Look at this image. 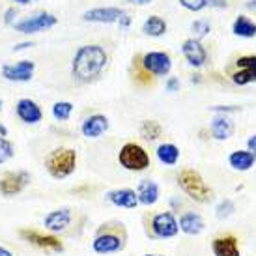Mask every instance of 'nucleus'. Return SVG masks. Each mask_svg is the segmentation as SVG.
<instances>
[{
	"label": "nucleus",
	"instance_id": "2f4dec72",
	"mask_svg": "<svg viewBox=\"0 0 256 256\" xmlns=\"http://www.w3.org/2000/svg\"><path fill=\"white\" fill-rule=\"evenodd\" d=\"M15 150L14 144L8 140L6 136H0V164H4L6 161H10L14 157Z\"/></svg>",
	"mask_w": 256,
	"mask_h": 256
},
{
	"label": "nucleus",
	"instance_id": "5701e85b",
	"mask_svg": "<svg viewBox=\"0 0 256 256\" xmlns=\"http://www.w3.org/2000/svg\"><path fill=\"white\" fill-rule=\"evenodd\" d=\"M256 159L247 150H236L228 156V164L238 172H247L254 166Z\"/></svg>",
	"mask_w": 256,
	"mask_h": 256
},
{
	"label": "nucleus",
	"instance_id": "f3484780",
	"mask_svg": "<svg viewBox=\"0 0 256 256\" xmlns=\"http://www.w3.org/2000/svg\"><path fill=\"white\" fill-rule=\"evenodd\" d=\"M105 198L116 208L122 210H135L138 206V198H136L135 189H129V187H122V189H112L105 194Z\"/></svg>",
	"mask_w": 256,
	"mask_h": 256
},
{
	"label": "nucleus",
	"instance_id": "9d476101",
	"mask_svg": "<svg viewBox=\"0 0 256 256\" xmlns=\"http://www.w3.org/2000/svg\"><path fill=\"white\" fill-rule=\"evenodd\" d=\"M30 185V174L26 170L6 172L0 178V194L2 196H15L22 192Z\"/></svg>",
	"mask_w": 256,
	"mask_h": 256
},
{
	"label": "nucleus",
	"instance_id": "423d86ee",
	"mask_svg": "<svg viewBox=\"0 0 256 256\" xmlns=\"http://www.w3.org/2000/svg\"><path fill=\"white\" fill-rule=\"evenodd\" d=\"M118 163L129 172H142L150 166V154L136 142H126L120 148Z\"/></svg>",
	"mask_w": 256,
	"mask_h": 256
},
{
	"label": "nucleus",
	"instance_id": "c03bdc74",
	"mask_svg": "<svg viewBox=\"0 0 256 256\" xmlns=\"http://www.w3.org/2000/svg\"><path fill=\"white\" fill-rule=\"evenodd\" d=\"M192 82H200V75H192Z\"/></svg>",
	"mask_w": 256,
	"mask_h": 256
},
{
	"label": "nucleus",
	"instance_id": "a211bd4d",
	"mask_svg": "<svg viewBox=\"0 0 256 256\" xmlns=\"http://www.w3.org/2000/svg\"><path fill=\"white\" fill-rule=\"evenodd\" d=\"M108 118L105 114H92L88 116L82 126H80V133L86 136V138H100L101 135H105L108 131Z\"/></svg>",
	"mask_w": 256,
	"mask_h": 256
},
{
	"label": "nucleus",
	"instance_id": "c9c22d12",
	"mask_svg": "<svg viewBox=\"0 0 256 256\" xmlns=\"http://www.w3.org/2000/svg\"><path fill=\"white\" fill-rule=\"evenodd\" d=\"M118 24H120V28H129V24H131V17H129L128 14H126L120 19V21H118Z\"/></svg>",
	"mask_w": 256,
	"mask_h": 256
},
{
	"label": "nucleus",
	"instance_id": "393cba45",
	"mask_svg": "<svg viewBox=\"0 0 256 256\" xmlns=\"http://www.w3.org/2000/svg\"><path fill=\"white\" fill-rule=\"evenodd\" d=\"M232 32L238 38L250 40V38L256 36V22L247 15H240V17H236L234 24H232Z\"/></svg>",
	"mask_w": 256,
	"mask_h": 256
},
{
	"label": "nucleus",
	"instance_id": "cd10ccee",
	"mask_svg": "<svg viewBox=\"0 0 256 256\" xmlns=\"http://www.w3.org/2000/svg\"><path fill=\"white\" fill-rule=\"evenodd\" d=\"M163 135V128L157 120H144L140 124V136L148 142H154Z\"/></svg>",
	"mask_w": 256,
	"mask_h": 256
},
{
	"label": "nucleus",
	"instance_id": "7ed1b4c3",
	"mask_svg": "<svg viewBox=\"0 0 256 256\" xmlns=\"http://www.w3.org/2000/svg\"><path fill=\"white\" fill-rule=\"evenodd\" d=\"M178 185L189 198L198 204H208L214 200V189L204 182L202 174L194 168H184L180 172Z\"/></svg>",
	"mask_w": 256,
	"mask_h": 256
},
{
	"label": "nucleus",
	"instance_id": "20e7f679",
	"mask_svg": "<svg viewBox=\"0 0 256 256\" xmlns=\"http://www.w3.org/2000/svg\"><path fill=\"white\" fill-rule=\"evenodd\" d=\"M45 168L54 180L70 178L77 168V152L73 148H56L45 157Z\"/></svg>",
	"mask_w": 256,
	"mask_h": 256
},
{
	"label": "nucleus",
	"instance_id": "ddd939ff",
	"mask_svg": "<svg viewBox=\"0 0 256 256\" xmlns=\"http://www.w3.org/2000/svg\"><path fill=\"white\" fill-rule=\"evenodd\" d=\"M73 219V212L70 208H58V210H52L45 215L43 219V226L49 230L50 234H60L64 232L66 228L72 224Z\"/></svg>",
	"mask_w": 256,
	"mask_h": 256
},
{
	"label": "nucleus",
	"instance_id": "72a5a7b5",
	"mask_svg": "<svg viewBox=\"0 0 256 256\" xmlns=\"http://www.w3.org/2000/svg\"><path fill=\"white\" fill-rule=\"evenodd\" d=\"M164 88H166V92H178L180 90V78L178 77H168L166 78V82H164Z\"/></svg>",
	"mask_w": 256,
	"mask_h": 256
},
{
	"label": "nucleus",
	"instance_id": "dca6fc26",
	"mask_svg": "<svg viewBox=\"0 0 256 256\" xmlns=\"http://www.w3.org/2000/svg\"><path fill=\"white\" fill-rule=\"evenodd\" d=\"M15 112H17V116H19V120L24 122V124H30V126L40 124L43 118L42 107H40L34 100H28V98H22V100L17 101Z\"/></svg>",
	"mask_w": 256,
	"mask_h": 256
},
{
	"label": "nucleus",
	"instance_id": "1a4fd4ad",
	"mask_svg": "<svg viewBox=\"0 0 256 256\" xmlns=\"http://www.w3.org/2000/svg\"><path fill=\"white\" fill-rule=\"evenodd\" d=\"M58 22V19L49 12H40V14H34L26 17V19H21V21L14 22V28L17 32H22V34H36V32H42V30L52 28Z\"/></svg>",
	"mask_w": 256,
	"mask_h": 256
},
{
	"label": "nucleus",
	"instance_id": "c85d7f7f",
	"mask_svg": "<svg viewBox=\"0 0 256 256\" xmlns=\"http://www.w3.org/2000/svg\"><path fill=\"white\" fill-rule=\"evenodd\" d=\"M72 112H73V103L70 101H56L54 105H52V116L60 122H68L72 118Z\"/></svg>",
	"mask_w": 256,
	"mask_h": 256
},
{
	"label": "nucleus",
	"instance_id": "a878e982",
	"mask_svg": "<svg viewBox=\"0 0 256 256\" xmlns=\"http://www.w3.org/2000/svg\"><path fill=\"white\" fill-rule=\"evenodd\" d=\"M166 21L159 15H150L148 19L142 22V32L146 36L152 38H161L163 34H166Z\"/></svg>",
	"mask_w": 256,
	"mask_h": 256
},
{
	"label": "nucleus",
	"instance_id": "f8f14e48",
	"mask_svg": "<svg viewBox=\"0 0 256 256\" xmlns=\"http://www.w3.org/2000/svg\"><path fill=\"white\" fill-rule=\"evenodd\" d=\"M238 72L232 73V82L238 86H247L256 82V56H242L236 60Z\"/></svg>",
	"mask_w": 256,
	"mask_h": 256
},
{
	"label": "nucleus",
	"instance_id": "9b49d317",
	"mask_svg": "<svg viewBox=\"0 0 256 256\" xmlns=\"http://www.w3.org/2000/svg\"><path fill=\"white\" fill-rule=\"evenodd\" d=\"M36 64L32 60H21L17 64H4L2 66V77L12 82H28L34 77Z\"/></svg>",
	"mask_w": 256,
	"mask_h": 256
},
{
	"label": "nucleus",
	"instance_id": "2eb2a0df",
	"mask_svg": "<svg viewBox=\"0 0 256 256\" xmlns=\"http://www.w3.org/2000/svg\"><path fill=\"white\" fill-rule=\"evenodd\" d=\"M182 52H184L185 60L189 62V66H192V68H202L208 62V50L194 38H189L182 43Z\"/></svg>",
	"mask_w": 256,
	"mask_h": 256
},
{
	"label": "nucleus",
	"instance_id": "b1692460",
	"mask_svg": "<svg viewBox=\"0 0 256 256\" xmlns=\"http://www.w3.org/2000/svg\"><path fill=\"white\" fill-rule=\"evenodd\" d=\"M156 156L159 159V163H163L164 166H174L180 161V148L172 142H163L157 146Z\"/></svg>",
	"mask_w": 256,
	"mask_h": 256
},
{
	"label": "nucleus",
	"instance_id": "39448f33",
	"mask_svg": "<svg viewBox=\"0 0 256 256\" xmlns=\"http://www.w3.org/2000/svg\"><path fill=\"white\" fill-rule=\"evenodd\" d=\"M180 234L178 219L172 212H159L148 222V236L154 240H172Z\"/></svg>",
	"mask_w": 256,
	"mask_h": 256
},
{
	"label": "nucleus",
	"instance_id": "473e14b6",
	"mask_svg": "<svg viewBox=\"0 0 256 256\" xmlns=\"http://www.w3.org/2000/svg\"><path fill=\"white\" fill-rule=\"evenodd\" d=\"M212 110L219 114H230V112H240L242 107H236V105H228V107H224V105H215V107H212Z\"/></svg>",
	"mask_w": 256,
	"mask_h": 256
},
{
	"label": "nucleus",
	"instance_id": "f704fd0d",
	"mask_svg": "<svg viewBox=\"0 0 256 256\" xmlns=\"http://www.w3.org/2000/svg\"><path fill=\"white\" fill-rule=\"evenodd\" d=\"M247 152H250L252 157L256 159V135H250L247 138Z\"/></svg>",
	"mask_w": 256,
	"mask_h": 256
},
{
	"label": "nucleus",
	"instance_id": "f03ea898",
	"mask_svg": "<svg viewBox=\"0 0 256 256\" xmlns=\"http://www.w3.org/2000/svg\"><path fill=\"white\" fill-rule=\"evenodd\" d=\"M128 228L118 220L103 222L92 240V250L98 254H116L128 245Z\"/></svg>",
	"mask_w": 256,
	"mask_h": 256
},
{
	"label": "nucleus",
	"instance_id": "4468645a",
	"mask_svg": "<svg viewBox=\"0 0 256 256\" xmlns=\"http://www.w3.org/2000/svg\"><path fill=\"white\" fill-rule=\"evenodd\" d=\"M126 15V10L116 6L107 8H94L82 14V19L88 22H103V24H110V22H118Z\"/></svg>",
	"mask_w": 256,
	"mask_h": 256
},
{
	"label": "nucleus",
	"instance_id": "a18cd8bd",
	"mask_svg": "<svg viewBox=\"0 0 256 256\" xmlns=\"http://www.w3.org/2000/svg\"><path fill=\"white\" fill-rule=\"evenodd\" d=\"M144 256H164V254H144Z\"/></svg>",
	"mask_w": 256,
	"mask_h": 256
},
{
	"label": "nucleus",
	"instance_id": "412c9836",
	"mask_svg": "<svg viewBox=\"0 0 256 256\" xmlns=\"http://www.w3.org/2000/svg\"><path fill=\"white\" fill-rule=\"evenodd\" d=\"M178 226L180 232H184L187 236H198L204 232L206 228V220L200 214H194V212H185L182 217L178 219Z\"/></svg>",
	"mask_w": 256,
	"mask_h": 256
},
{
	"label": "nucleus",
	"instance_id": "bb28decb",
	"mask_svg": "<svg viewBox=\"0 0 256 256\" xmlns=\"http://www.w3.org/2000/svg\"><path fill=\"white\" fill-rule=\"evenodd\" d=\"M180 4L189 10V12H202L206 8H217V10H226V0H180Z\"/></svg>",
	"mask_w": 256,
	"mask_h": 256
},
{
	"label": "nucleus",
	"instance_id": "58836bf2",
	"mask_svg": "<svg viewBox=\"0 0 256 256\" xmlns=\"http://www.w3.org/2000/svg\"><path fill=\"white\" fill-rule=\"evenodd\" d=\"M14 15H15V10H8V14H6L8 24H12V22H14Z\"/></svg>",
	"mask_w": 256,
	"mask_h": 256
},
{
	"label": "nucleus",
	"instance_id": "c756f323",
	"mask_svg": "<svg viewBox=\"0 0 256 256\" xmlns=\"http://www.w3.org/2000/svg\"><path fill=\"white\" fill-rule=\"evenodd\" d=\"M234 212H236L234 200L224 198V200H220L219 204H217V208H215V217L220 220H224V219H228V217H232Z\"/></svg>",
	"mask_w": 256,
	"mask_h": 256
},
{
	"label": "nucleus",
	"instance_id": "0eeeda50",
	"mask_svg": "<svg viewBox=\"0 0 256 256\" xmlns=\"http://www.w3.org/2000/svg\"><path fill=\"white\" fill-rule=\"evenodd\" d=\"M19 238L22 242L30 243L32 247L42 250H49V252H62L64 250V243L58 238L56 234H45L42 230H36V228H19Z\"/></svg>",
	"mask_w": 256,
	"mask_h": 256
},
{
	"label": "nucleus",
	"instance_id": "79ce46f5",
	"mask_svg": "<svg viewBox=\"0 0 256 256\" xmlns=\"http://www.w3.org/2000/svg\"><path fill=\"white\" fill-rule=\"evenodd\" d=\"M247 8H249V10H256V0H249V2H247Z\"/></svg>",
	"mask_w": 256,
	"mask_h": 256
},
{
	"label": "nucleus",
	"instance_id": "49530a36",
	"mask_svg": "<svg viewBox=\"0 0 256 256\" xmlns=\"http://www.w3.org/2000/svg\"><path fill=\"white\" fill-rule=\"evenodd\" d=\"M0 110H2V101H0Z\"/></svg>",
	"mask_w": 256,
	"mask_h": 256
},
{
	"label": "nucleus",
	"instance_id": "4be33fe9",
	"mask_svg": "<svg viewBox=\"0 0 256 256\" xmlns=\"http://www.w3.org/2000/svg\"><path fill=\"white\" fill-rule=\"evenodd\" d=\"M159 185L154 182V180H140V184L136 187V198H138V204L150 208L156 206L159 202Z\"/></svg>",
	"mask_w": 256,
	"mask_h": 256
},
{
	"label": "nucleus",
	"instance_id": "ea45409f",
	"mask_svg": "<svg viewBox=\"0 0 256 256\" xmlns=\"http://www.w3.org/2000/svg\"><path fill=\"white\" fill-rule=\"evenodd\" d=\"M129 2H133V4H136V6H146V4H150L152 0H129Z\"/></svg>",
	"mask_w": 256,
	"mask_h": 256
},
{
	"label": "nucleus",
	"instance_id": "6ab92c4d",
	"mask_svg": "<svg viewBox=\"0 0 256 256\" xmlns=\"http://www.w3.org/2000/svg\"><path fill=\"white\" fill-rule=\"evenodd\" d=\"M210 131L215 140H228L230 136L234 135L236 124L232 120V116L228 114H217L212 124H210Z\"/></svg>",
	"mask_w": 256,
	"mask_h": 256
},
{
	"label": "nucleus",
	"instance_id": "f257e3e1",
	"mask_svg": "<svg viewBox=\"0 0 256 256\" xmlns=\"http://www.w3.org/2000/svg\"><path fill=\"white\" fill-rule=\"evenodd\" d=\"M108 62L105 49L100 45H82L78 47L72 62V77L80 82L88 84L101 77Z\"/></svg>",
	"mask_w": 256,
	"mask_h": 256
},
{
	"label": "nucleus",
	"instance_id": "6e6552de",
	"mask_svg": "<svg viewBox=\"0 0 256 256\" xmlns=\"http://www.w3.org/2000/svg\"><path fill=\"white\" fill-rule=\"evenodd\" d=\"M140 68H142L146 75H156V77H166L172 70V58L163 50H152L146 52L140 60Z\"/></svg>",
	"mask_w": 256,
	"mask_h": 256
},
{
	"label": "nucleus",
	"instance_id": "4c0bfd02",
	"mask_svg": "<svg viewBox=\"0 0 256 256\" xmlns=\"http://www.w3.org/2000/svg\"><path fill=\"white\" fill-rule=\"evenodd\" d=\"M0 256H15L12 250L8 249V247H4V245H0Z\"/></svg>",
	"mask_w": 256,
	"mask_h": 256
},
{
	"label": "nucleus",
	"instance_id": "e433bc0d",
	"mask_svg": "<svg viewBox=\"0 0 256 256\" xmlns=\"http://www.w3.org/2000/svg\"><path fill=\"white\" fill-rule=\"evenodd\" d=\"M28 47H32V43L26 42V43H17L14 47V50H24V49H28Z\"/></svg>",
	"mask_w": 256,
	"mask_h": 256
},
{
	"label": "nucleus",
	"instance_id": "7c9ffc66",
	"mask_svg": "<svg viewBox=\"0 0 256 256\" xmlns=\"http://www.w3.org/2000/svg\"><path fill=\"white\" fill-rule=\"evenodd\" d=\"M191 30L192 34H194V40H202V38H206L210 32H212V22L206 21V19H196V21L191 24Z\"/></svg>",
	"mask_w": 256,
	"mask_h": 256
},
{
	"label": "nucleus",
	"instance_id": "37998d69",
	"mask_svg": "<svg viewBox=\"0 0 256 256\" xmlns=\"http://www.w3.org/2000/svg\"><path fill=\"white\" fill-rule=\"evenodd\" d=\"M15 2H19V4H30V2H34V0H15Z\"/></svg>",
	"mask_w": 256,
	"mask_h": 256
},
{
	"label": "nucleus",
	"instance_id": "aec40b11",
	"mask_svg": "<svg viewBox=\"0 0 256 256\" xmlns=\"http://www.w3.org/2000/svg\"><path fill=\"white\" fill-rule=\"evenodd\" d=\"M212 252L214 256H242L240 243L236 236H219L212 242Z\"/></svg>",
	"mask_w": 256,
	"mask_h": 256
},
{
	"label": "nucleus",
	"instance_id": "a19ab883",
	"mask_svg": "<svg viewBox=\"0 0 256 256\" xmlns=\"http://www.w3.org/2000/svg\"><path fill=\"white\" fill-rule=\"evenodd\" d=\"M0 136H8V128L0 122Z\"/></svg>",
	"mask_w": 256,
	"mask_h": 256
}]
</instances>
